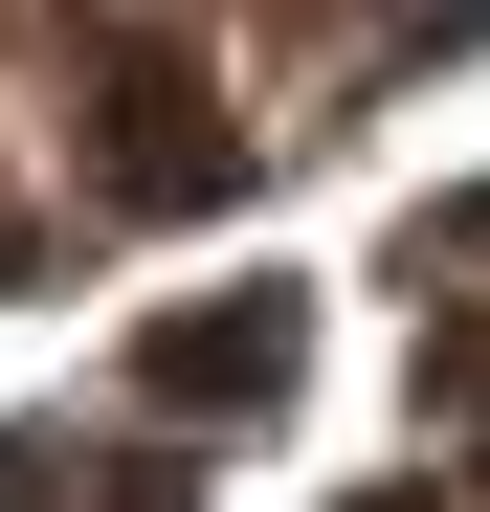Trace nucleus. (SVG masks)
<instances>
[{
	"label": "nucleus",
	"instance_id": "1",
	"mask_svg": "<svg viewBox=\"0 0 490 512\" xmlns=\"http://www.w3.org/2000/svg\"><path fill=\"white\" fill-rule=\"evenodd\" d=\"M156 379H179V401H268V379H290V312H268V290H245V312H179Z\"/></svg>",
	"mask_w": 490,
	"mask_h": 512
},
{
	"label": "nucleus",
	"instance_id": "2",
	"mask_svg": "<svg viewBox=\"0 0 490 512\" xmlns=\"http://www.w3.org/2000/svg\"><path fill=\"white\" fill-rule=\"evenodd\" d=\"M112 179H134V201H201V179H223V134H201V90H179V67H134V134H112Z\"/></svg>",
	"mask_w": 490,
	"mask_h": 512
}]
</instances>
